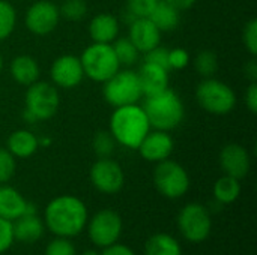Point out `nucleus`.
Segmentation results:
<instances>
[{
  "label": "nucleus",
  "mask_w": 257,
  "mask_h": 255,
  "mask_svg": "<svg viewBox=\"0 0 257 255\" xmlns=\"http://www.w3.org/2000/svg\"><path fill=\"white\" fill-rule=\"evenodd\" d=\"M245 105L247 108L256 114L257 113V81L250 83L248 89L245 90Z\"/></svg>",
  "instance_id": "obj_38"
},
{
  "label": "nucleus",
  "mask_w": 257,
  "mask_h": 255,
  "mask_svg": "<svg viewBox=\"0 0 257 255\" xmlns=\"http://www.w3.org/2000/svg\"><path fill=\"white\" fill-rule=\"evenodd\" d=\"M108 131L117 144L137 150L142 140L151 131V123L143 107H139L137 104L123 105L114 108L111 113Z\"/></svg>",
  "instance_id": "obj_2"
},
{
  "label": "nucleus",
  "mask_w": 257,
  "mask_h": 255,
  "mask_svg": "<svg viewBox=\"0 0 257 255\" xmlns=\"http://www.w3.org/2000/svg\"><path fill=\"white\" fill-rule=\"evenodd\" d=\"M119 20L108 12L96 14L89 23V35L93 42L111 44L119 36Z\"/></svg>",
  "instance_id": "obj_20"
},
{
  "label": "nucleus",
  "mask_w": 257,
  "mask_h": 255,
  "mask_svg": "<svg viewBox=\"0 0 257 255\" xmlns=\"http://www.w3.org/2000/svg\"><path fill=\"white\" fill-rule=\"evenodd\" d=\"M81 255H99V252L95 251V249H87V251H84Z\"/></svg>",
  "instance_id": "obj_42"
},
{
  "label": "nucleus",
  "mask_w": 257,
  "mask_h": 255,
  "mask_svg": "<svg viewBox=\"0 0 257 255\" xmlns=\"http://www.w3.org/2000/svg\"><path fill=\"white\" fill-rule=\"evenodd\" d=\"M87 3L86 0H63V3L59 6L60 17L69 20V21H80L87 15Z\"/></svg>",
  "instance_id": "obj_30"
},
{
  "label": "nucleus",
  "mask_w": 257,
  "mask_h": 255,
  "mask_svg": "<svg viewBox=\"0 0 257 255\" xmlns=\"http://www.w3.org/2000/svg\"><path fill=\"white\" fill-rule=\"evenodd\" d=\"M145 62H149V63H155L158 66H163L166 68L167 71H170L169 68V48H164L161 45L155 47L154 50L148 51L145 54Z\"/></svg>",
  "instance_id": "obj_36"
},
{
  "label": "nucleus",
  "mask_w": 257,
  "mask_h": 255,
  "mask_svg": "<svg viewBox=\"0 0 257 255\" xmlns=\"http://www.w3.org/2000/svg\"><path fill=\"white\" fill-rule=\"evenodd\" d=\"M154 185L163 197L176 200L188 192L190 176L181 164L166 159L158 162L154 170Z\"/></svg>",
  "instance_id": "obj_8"
},
{
  "label": "nucleus",
  "mask_w": 257,
  "mask_h": 255,
  "mask_svg": "<svg viewBox=\"0 0 257 255\" xmlns=\"http://www.w3.org/2000/svg\"><path fill=\"white\" fill-rule=\"evenodd\" d=\"M244 74H245V77L250 80V83L257 81V63L254 57L245 63V66H244Z\"/></svg>",
  "instance_id": "obj_40"
},
{
  "label": "nucleus",
  "mask_w": 257,
  "mask_h": 255,
  "mask_svg": "<svg viewBox=\"0 0 257 255\" xmlns=\"http://www.w3.org/2000/svg\"><path fill=\"white\" fill-rule=\"evenodd\" d=\"M80 60L84 71V77L90 78L95 83L107 81L120 69L111 44H90L81 53Z\"/></svg>",
  "instance_id": "obj_5"
},
{
  "label": "nucleus",
  "mask_w": 257,
  "mask_h": 255,
  "mask_svg": "<svg viewBox=\"0 0 257 255\" xmlns=\"http://www.w3.org/2000/svg\"><path fill=\"white\" fill-rule=\"evenodd\" d=\"M102 84L104 99L114 108L137 104L143 96L137 72L131 69H119Z\"/></svg>",
  "instance_id": "obj_7"
},
{
  "label": "nucleus",
  "mask_w": 257,
  "mask_h": 255,
  "mask_svg": "<svg viewBox=\"0 0 257 255\" xmlns=\"http://www.w3.org/2000/svg\"><path fill=\"white\" fill-rule=\"evenodd\" d=\"M140 156L148 162H161L172 156L175 150L173 137L167 131H149L139 146Z\"/></svg>",
  "instance_id": "obj_14"
},
{
  "label": "nucleus",
  "mask_w": 257,
  "mask_h": 255,
  "mask_svg": "<svg viewBox=\"0 0 257 255\" xmlns=\"http://www.w3.org/2000/svg\"><path fill=\"white\" fill-rule=\"evenodd\" d=\"M17 26V11L12 3L0 0V41L8 39Z\"/></svg>",
  "instance_id": "obj_28"
},
{
  "label": "nucleus",
  "mask_w": 257,
  "mask_h": 255,
  "mask_svg": "<svg viewBox=\"0 0 257 255\" xmlns=\"http://www.w3.org/2000/svg\"><path fill=\"white\" fill-rule=\"evenodd\" d=\"M44 255H77V251L69 239L56 237L47 245Z\"/></svg>",
  "instance_id": "obj_32"
},
{
  "label": "nucleus",
  "mask_w": 257,
  "mask_h": 255,
  "mask_svg": "<svg viewBox=\"0 0 257 255\" xmlns=\"http://www.w3.org/2000/svg\"><path fill=\"white\" fill-rule=\"evenodd\" d=\"M178 228L182 237L191 243L206 240L212 230V218L209 210L200 203L185 204L178 215Z\"/></svg>",
  "instance_id": "obj_9"
},
{
  "label": "nucleus",
  "mask_w": 257,
  "mask_h": 255,
  "mask_svg": "<svg viewBox=\"0 0 257 255\" xmlns=\"http://www.w3.org/2000/svg\"><path fill=\"white\" fill-rule=\"evenodd\" d=\"M241 195V183L238 179L230 176L220 177L214 185V198L220 204H232Z\"/></svg>",
  "instance_id": "obj_25"
},
{
  "label": "nucleus",
  "mask_w": 257,
  "mask_h": 255,
  "mask_svg": "<svg viewBox=\"0 0 257 255\" xmlns=\"http://www.w3.org/2000/svg\"><path fill=\"white\" fill-rule=\"evenodd\" d=\"M242 41L247 48V51L256 57L257 56V20L251 18L250 21L245 23L244 32H242Z\"/></svg>",
  "instance_id": "obj_34"
},
{
  "label": "nucleus",
  "mask_w": 257,
  "mask_h": 255,
  "mask_svg": "<svg viewBox=\"0 0 257 255\" xmlns=\"http://www.w3.org/2000/svg\"><path fill=\"white\" fill-rule=\"evenodd\" d=\"M89 221L86 204L75 195H59L44 210V225L56 236L72 239L78 236Z\"/></svg>",
  "instance_id": "obj_1"
},
{
  "label": "nucleus",
  "mask_w": 257,
  "mask_h": 255,
  "mask_svg": "<svg viewBox=\"0 0 257 255\" xmlns=\"http://www.w3.org/2000/svg\"><path fill=\"white\" fill-rule=\"evenodd\" d=\"M143 110L149 119L151 128L167 132L176 129L185 116V107L181 96L170 89L146 96Z\"/></svg>",
  "instance_id": "obj_3"
},
{
  "label": "nucleus",
  "mask_w": 257,
  "mask_h": 255,
  "mask_svg": "<svg viewBox=\"0 0 257 255\" xmlns=\"http://www.w3.org/2000/svg\"><path fill=\"white\" fill-rule=\"evenodd\" d=\"M90 182L102 194H117L125 185V173L120 164L111 158H98L89 173Z\"/></svg>",
  "instance_id": "obj_11"
},
{
  "label": "nucleus",
  "mask_w": 257,
  "mask_h": 255,
  "mask_svg": "<svg viewBox=\"0 0 257 255\" xmlns=\"http://www.w3.org/2000/svg\"><path fill=\"white\" fill-rule=\"evenodd\" d=\"M2 69H3V56L0 53V72H2Z\"/></svg>",
  "instance_id": "obj_43"
},
{
  "label": "nucleus",
  "mask_w": 257,
  "mask_h": 255,
  "mask_svg": "<svg viewBox=\"0 0 257 255\" xmlns=\"http://www.w3.org/2000/svg\"><path fill=\"white\" fill-rule=\"evenodd\" d=\"M166 2L173 8H176L178 11H187L196 3V0H166Z\"/></svg>",
  "instance_id": "obj_41"
},
{
  "label": "nucleus",
  "mask_w": 257,
  "mask_h": 255,
  "mask_svg": "<svg viewBox=\"0 0 257 255\" xmlns=\"http://www.w3.org/2000/svg\"><path fill=\"white\" fill-rule=\"evenodd\" d=\"M14 231H12V222L0 218V254L6 252L12 243H14Z\"/></svg>",
  "instance_id": "obj_37"
},
{
  "label": "nucleus",
  "mask_w": 257,
  "mask_h": 255,
  "mask_svg": "<svg viewBox=\"0 0 257 255\" xmlns=\"http://www.w3.org/2000/svg\"><path fill=\"white\" fill-rule=\"evenodd\" d=\"M59 6L50 0H39L32 3L24 15V24L27 30L38 36H45L54 32L59 26Z\"/></svg>",
  "instance_id": "obj_12"
},
{
  "label": "nucleus",
  "mask_w": 257,
  "mask_h": 255,
  "mask_svg": "<svg viewBox=\"0 0 257 255\" xmlns=\"http://www.w3.org/2000/svg\"><path fill=\"white\" fill-rule=\"evenodd\" d=\"M116 140L110 134V131H98L92 140L93 152L98 158H111L116 150Z\"/></svg>",
  "instance_id": "obj_29"
},
{
  "label": "nucleus",
  "mask_w": 257,
  "mask_h": 255,
  "mask_svg": "<svg viewBox=\"0 0 257 255\" xmlns=\"http://www.w3.org/2000/svg\"><path fill=\"white\" fill-rule=\"evenodd\" d=\"M181 11L169 5L166 0H158L155 8L152 9L149 20L157 26V29L163 32H172L179 26L181 21Z\"/></svg>",
  "instance_id": "obj_23"
},
{
  "label": "nucleus",
  "mask_w": 257,
  "mask_h": 255,
  "mask_svg": "<svg viewBox=\"0 0 257 255\" xmlns=\"http://www.w3.org/2000/svg\"><path fill=\"white\" fill-rule=\"evenodd\" d=\"M190 54L187 50L184 48H173V50H169V68L170 71L172 69H176V71H181L184 68H187L190 65Z\"/></svg>",
  "instance_id": "obj_35"
},
{
  "label": "nucleus",
  "mask_w": 257,
  "mask_h": 255,
  "mask_svg": "<svg viewBox=\"0 0 257 255\" xmlns=\"http://www.w3.org/2000/svg\"><path fill=\"white\" fill-rule=\"evenodd\" d=\"M6 146L15 159H27L39 149V138L29 129H17L8 137Z\"/></svg>",
  "instance_id": "obj_22"
},
{
  "label": "nucleus",
  "mask_w": 257,
  "mask_h": 255,
  "mask_svg": "<svg viewBox=\"0 0 257 255\" xmlns=\"http://www.w3.org/2000/svg\"><path fill=\"white\" fill-rule=\"evenodd\" d=\"M60 98L57 87L47 81H36L30 84L24 95V119L42 122L51 119L59 110Z\"/></svg>",
  "instance_id": "obj_4"
},
{
  "label": "nucleus",
  "mask_w": 257,
  "mask_h": 255,
  "mask_svg": "<svg viewBox=\"0 0 257 255\" xmlns=\"http://www.w3.org/2000/svg\"><path fill=\"white\" fill-rule=\"evenodd\" d=\"M220 167L226 176L242 180L248 176L251 168V158L248 150L238 143L226 144L220 152Z\"/></svg>",
  "instance_id": "obj_15"
},
{
  "label": "nucleus",
  "mask_w": 257,
  "mask_h": 255,
  "mask_svg": "<svg viewBox=\"0 0 257 255\" xmlns=\"http://www.w3.org/2000/svg\"><path fill=\"white\" fill-rule=\"evenodd\" d=\"M15 170H17L15 158L8 149L0 147V185L8 183L14 177Z\"/></svg>",
  "instance_id": "obj_31"
},
{
  "label": "nucleus",
  "mask_w": 257,
  "mask_h": 255,
  "mask_svg": "<svg viewBox=\"0 0 257 255\" xmlns=\"http://www.w3.org/2000/svg\"><path fill=\"white\" fill-rule=\"evenodd\" d=\"M99 255H136L134 251L126 246V245H120V243H113L107 248H102V251L99 252Z\"/></svg>",
  "instance_id": "obj_39"
},
{
  "label": "nucleus",
  "mask_w": 257,
  "mask_h": 255,
  "mask_svg": "<svg viewBox=\"0 0 257 255\" xmlns=\"http://www.w3.org/2000/svg\"><path fill=\"white\" fill-rule=\"evenodd\" d=\"M130 41L136 45L139 53L146 54L161 44V32L149 20V17L134 18L130 23Z\"/></svg>",
  "instance_id": "obj_16"
},
{
  "label": "nucleus",
  "mask_w": 257,
  "mask_h": 255,
  "mask_svg": "<svg viewBox=\"0 0 257 255\" xmlns=\"http://www.w3.org/2000/svg\"><path fill=\"white\" fill-rule=\"evenodd\" d=\"M90 242L96 248H107L116 243L122 234V218L111 209L96 212L86 224Z\"/></svg>",
  "instance_id": "obj_10"
},
{
  "label": "nucleus",
  "mask_w": 257,
  "mask_h": 255,
  "mask_svg": "<svg viewBox=\"0 0 257 255\" xmlns=\"http://www.w3.org/2000/svg\"><path fill=\"white\" fill-rule=\"evenodd\" d=\"M9 72L12 80L24 87H29L30 84L36 83L39 80V63L36 62L35 57L27 56V54H21L12 59L11 65H9Z\"/></svg>",
  "instance_id": "obj_21"
},
{
  "label": "nucleus",
  "mask_w": 257,
  "mask_h": 255,
  "mask_svg": "<svg viewBox=\"0 0 257 255\" xmlns=\"http://www.w3.org/2000/svg\"><path fill=\"white\" fill-rule=\"evenodd\" d=\"M50 77L56 87L66 90L77 87L84 78L80 57L74 54H63L57 57L50 68Z\"/></svg>",
  "instance_id": "obj_13"
},
{
  "label": "nucleus",
  "mask_w": 257,
  "mask_h": 255,
  "mask_svg": "<svg viewBox=\"0 0 257 255\" xmlns=\"http://www.w3.org/2000/svg\"><path fill=\"white\" fill-rule=\"evenodd\" d=\"M32 209L33 206L27 203V200L15 188L6 183L0 185V218L12 222Z\"/></svg>",
  "instance_id": "obj_18"
},
{
  "label": "nucleus",
  "mask_w": 257,
  "mask_h": 255,
  "mask_svg": "<svg viewBox=\"0 0 257 255\" xmlns=\"http://www.w3.org/2000/svg\"><path fill=\"white\" fill-rule=\"evenodd\" d=\"M169 72L170 71L163 66L145 62L137 72L143 96H151L169 89Z\"/></svg>",
  "instance_id": "obj_17"
},
{
  "label": "nucleus",
  "mask_w": 257,
  "mask_h": 255,
  "mask_svg": "<svg viewBox=\"0 0 257 255\" xmlns=\"http://www.w3.org/2000/svg\"><path fill=\"white\" fill-rule=\"evenodd\" d=\"M158 0H126V11L134 18L149 17Z\"/></svg>",
  "instance_id": "obj_33"
},
{
  "label": "nucleus",
  "mask_w": 257,
  "mask_h": 255,
  "mask_svg": "<svg viewBox=\"0 0 257 255\" xmlns=\"http://www.w3.org/2000/svg\"><path fill=\"white\" fill-rule=\"evenodd\" d=\"M194 69L197 71V74H200L203 78H211L217 74L220 63H218V57L212 50H203L200 51L194 60Z\"/></svg>",
  "instance_id": "obj_27"
},
{
  "label": "nucleus",
  "mask_w": 257,
  "mask_h": 255,
  "mask_svg": "<svg viewBox=\"0 0 257 255\" xmlns=\"http://www.w3.org/2000/svg\"><path fill=\"white\" fill-rule=\"evenodd\" d=\"M145 255H182V248L169 233H157L146 240Z\"/></svg>",
  "instance_id": "obj_24"
},
{
  "label": "nucleus",
  "mask_w": 257,
  "mask_h": 255,
  "mask_svg": "<svg viewBox=\"0 0 257 255\" xmlns=\"http://www.w3.org/2000/svg\"><path fill=\"white\" fill-rule=\"evenodd\" d=\"M111 47L120 66H133L137 62L140 53L136 48V45L130 41V38H116L111 42Z\"/></svg>",
  "instance_id": "obj_26"
},
{
  "label": "nucleus",
  "mask_w": 257,
  "mask_h": 255,
  "mask_svg": "<svg viewBox=\"0 0 257 255\" xmlns=\"http://www.w3.org/2000/svg\"><path fill=\"white\" fill-rule=\"evenodd\" d=\"M196 99L205 111L215 116H226L236 105V93L233 89L214 77L205 78L197 84Z\"/></svg>",
  "instance_id": "obj_6"
},
{
  "label": "nucleus",
  "mask_w": 257,
  "mask_h": 255,
  "mask_svg": "<svg viewBox=\"0 0 257 255\" xmlns=\"http://www.w3.org/2000/svg\"><path fill=\"white\" fill-rule=\"evenodd\" d=\"M44 221H41L35 210H29L15 221H12L14 239L23 243H33L39 240L44 234Z\"/></svg>",
  "instance_id": "obj_19"
}]
</instances>
